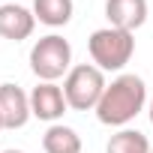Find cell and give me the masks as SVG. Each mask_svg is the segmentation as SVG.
I'll return each mask as SVG.
<instances>
[{
    "mask_svg": "<svg viewBox=\"0 0 153 153\" xmlns=\"http://www.w3.org/2000/svg\"><path fill=\"white\" fill-rule=\"evenodd\" d=\"M3 153H24V150H3Z\"/></svg>",
    "mask_w": 153,
    "mask_h": 153,
    "instance_id": "cell-13",
    "label": "cell"
},
{
    "mask_svg": "<svg viewBox=\"0 0 153 153\" xmlns=\"http://www.w3.org/2000/svg\"><path fill=\"white\" fill-rule=\"evenodd\" d=\"M42 150L45 153H81V138L72 126L51 123L42 135Z\"/></svg>",
    "mask_w": 153,
    "mask_h": 153,
    "instance_id": "cell-9",
    "label": "cell"
},
{
    "mask_svg": "<svg viewBox=\"0 0 153 153\" xmlns=\"http://www.w3.org/2000/svg\"><path fill=\"white\" fill-rule=\"evenodd\" d=\"M0 132H3V120H0Z\"/></svg>",
    "mask_w": 153,
    "mask_h": 153,
    "instance_id": "cell-14",
    "label": "cell"
},
{
    "mask_svg": "<svg viewBox=\"0 0 153 153\" xmlns=\"http://www.w3.org/2000/svg\"><path fill=\"white\" fill-rule=\"evenodd\" d=\"M105 18L111 27L132 33L147 21V0H105Z\"/></svg>",
    "mask_w": 153,
    "mask_h": 153,
    "instance_id": "cell-8",
    "label": "cell"
},
{
    "mask_svg": "<svg viewBox=\"0 0 153 153\" xmlns=\"http://www.w3.org/2000/svg\"><path fill=\"white\" fill-rule=\"evenodd\" d=\"M144 102H147L144 78L123 72L105 87V93L96 105V117L102 126H126L144 111Z\"/></svg>",
    "mask_w": 153,
    "mask_h": 153,
    "instance_id": "cell-1",
    "label": "cell"
},
{
    "mask_svg": "<svg viewBox=\"0 0 153 153\" xmlns=\"http://www.w3.org/2000/svg\"><path fill=\"white\" fill-rule=\"evenodd\" d=\"M105 87H108L105 72L93 63L72 66L69 75L63 78V96H66L69 108H75V111H96Z\"/></svg>",
    "mask_w": 153,
    "mask_h": 153,
    "instance_id": "cell-3",
    "label": "cell"
},
{
    "mask_svg": "<svg viewBox=\"0 0 153 153\" xmlns=\"http://www.w3.org/2000/svg\"><path fill=\"white\" fill-rule=\"evenodd\" d=\"M150 123H153V99H150Z\"/></svg>",
    "mask_w": 153,
    "mask_h": 153,
    "instance_id": "cell-12",
    "label": "cell"
},
{
    "mask_svg": "<svg viewBox=\"0 0 153 153\" xmlns=\"http://www.w3.org/2000/svg\"><path fill=\"white\" fill-rule=\"evenodd\" d=\"M72 0H33V15L36 21L48 24V27H66L72 21Z\"/></svg>",
    "mask_w": 153,
    "mask_h": 153,
    "instance_id": "cell-10",
    "label": "cell"
},
{
    "mask_svg": "<svg viewBox=\"0 0 153 153\" xmlns=\"http://www.w3.org/2000/svg\"><path fill=\"white\" fill-rule=\"evenodd\" d=\"M150 153H153V147H150Z\"/></svg>",
    "mask_w": 153,
    "mask_h": 153,
    "instance_id": "cell-15",
    "label": "cell"
},
{
    "mask_svg": "<svg viewBox=\"0 0 153 153\" xmlns=\"http://www.w3.org/2000/svg\"><path fill=\"white\" fill-rule=\"evenodd\" d=\"M30 96L18 84H0V120L3 129H21L30 120Z\"/></svg>",
    "mask_w": 153,
    "mask_h": 153,
    "instance_id": "cell-6",
    "label": "cell"
},
{
    "mask_svg": "<svg viewBox=\"0 0 153 153\" xmlns=\"http://www.w3.org/2000/svg\"><path fill=\"white\" fill-rule=\"evenodd\" d=\"M87 51L93 66H99L102 72H120L135 54V36L120 27H102L90 33Z\"/></svg>",
    "mask_w": 153,
    "mask_h": 153,
    "instance_id": "cell-2",
    "label": "cell"
},
{
    "mask_svg": "<svg viewBox=\"0 0 153 153\" xmlns=\"http://www.w3.org/2000/svg\"><path fill=\"white\" fill-rule=\"evenodd\" d=\"M30 69L39 81H57L63 75H69L72 45L57 33H48V36L36 39V45L30 48Z\"/></svg>",
    "mask_w": 153,
    "mask_h": 153,
    "instance_id": "cell-4",
    "label": "cell"
},
{
    "mask_svg": "<svg viewBox=\"0 0 153 153\" xmlns=\"http://www.w3.org/2000/svg\"><path fill=\"white\" fill-rule=\"evenodd\" d=\"M150 147L153 144L147 141L144 132H138V129H120L117 135H111L105 153H150Z\"/></svg>",
    "mask_w": 153,
    "mask_h": 153,
    "instance_id": "cell-11",
    "label": "cell"
},
{
    "mask_svg": "<svg viewBox=\"0 0 153 153\" xmlns=\"http://www.w3.org/2000/svg\"><path fill=\"white\" fill-rule=\"evenodd\" d=\"M69 102L63 96V87H57L54 81H39L30 90V114L45 120V123H57L66 114Z\"/></svg>",
    "mask_w": 153,
    "mask_h": 153,
    "instance_id": "cell-5",
    "label": "cell"
},
{
    "mask_svg": "<svg viewBox=\"0 0 153 153\" xmlns=\"http://www.w3.org/2000/svg\"><path fill=\"white\" fill-rule=\"evenodd\" d=\"M36 15L18 3H0V36L9 42H21L33 33Z\"/></svg>",
    "mask_w": 153,
    "mask_h": 153,
    "instance_id": "cell-7",
    "label": "cell"
}]
</instances>
